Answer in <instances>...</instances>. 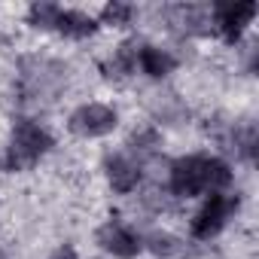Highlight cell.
Returning <instances> with one entry per match:
<instances>
[{
	"instance_id": "cell-13",
	"label": "cell",
	"mask_w": 259,
	"mask_h": 259,
	"mask_svg": "<svg viewBox=\"0 0 259 259\" xmlns=\"http://www.w3.org/2000/svg\"><path fill=\"white\" fill-rule=\"evenodd\" d=\"M128 147H132V153H138V159H153L162 150V132L147 125V128H141V132H135L128 138Z\"/></svg>"
},
{
	"instance_id": "cell-12",
	"label": "cell",
	"mask_w": 259,
	"mask_h": 259,
	"mask_svg": "<svg viewBox=\"0 0 259 259\" xmlns=\"http://www.w3.org/2000/svg\"><path fill=\"white\" fill-rule=\"evenodd\" d=\"M229 183H232V168L217 156H204V192H226Z\"/></svg>"
},
{
	"instance_id": "cell-1",
	"label": "cell",
	"mask_w": 259,
	"mask_h": 259,
	"mask_svg": "<svg viewBox=\"0 0 259 259\" xmlns=\"http://www.w3.org/2000/svg\"><path fill=\"white\" fill-rule=\"evenodd\" d=\"M55 147L52 135L34 119H16L13 125V138L4 156V168L7 171H28L40 162V156H46Z\"/></svg>"
},
{
	"instance_id": "cell-6",
	"label": "cell",
	"mask_w": 259,
	"mask_h": 259,
	"mask_svg": "<svg viewBox=\"0 0 259 259\" xmlns=\"http://www.w3.org/2000/svg\"><path fill=\"white\" fill-rule=\"evenodd\" d=\"M256 19V4L253 0H241V4H223L213 10V25L226 37V43H238L244 28Z\"/></svg>"
},
{
	"instance_id": "cell-18",
	"label": "cell",
	"mask_w": 259,
	"mask_h": 259,
	"mask_svg": "<svg viewBox=\"0 0 259 259\" xmlns=\"http://www.w3.org/2000/svg\"><path fill=\"white\" fill-rule=\"evenodd\" d=\"M49 259H79V256H76V250H73L70 244H64V247H58Z\"/></svg>"
},
{
	"instance_id": "cell-14",
	"label": "cell",
	"mask_w": 259,
	"mask_h": 259,
	"mask_svg": "<svg viewBox=\"0 0 259 259\" xmlns=\"http://www.w3.org/2000/svg\"><path fill=\"white\" fill-rule=\"evenodd\" d=\"M147 247H150V253L153 256H162V259H171V256H180L183 253V241L177 238V235H171V232H150V238L144 241Z\"/></svg>"
},
{
	"instance_id": "cell-7",
	"label": "cell",
	"mask_w": 259,
	"mask_h": 259,
	"mask_svg": "<svg viewBox=\"0 0 259 259\" xmlns=\"http://www.w3.org/2000/svg\"><path fill=\"white\" fill-rule=\"evenodd\" d=\"M104 171H107V180H110L113 192H119V195L135 192V189H138V183H141V165H138V162H132L128 156H122V153L107 156Z\"/></svg>"
},
{
	"instance_id": "cell-8",
	"label": "cell",
	"mask_w": 259,
	"mask_h": 259,
	"mask_svg": "<svg viewBox=\"0 0 259 259\" xmlns=\"http://www.w3.org/2000/svg\"><path fill=\"white\" fill-rule=\"evenodd\" d=\"M171 25H177L180 31L186 34H207L213 25V13L207 7H195V4H180V7H171Z\"/></svg>"
},
{
	"instance_id": "cell-17",
	"label": "cell",
	"mask_w": 259,
	"mask_h": 259,
	"mask_svg": "<svg viewBox=\"0 0 259 259\" xmlns=\"http://www.w3.org/2000/svg\"><path fill=\"white\" fill-rule=\"evenodd\" d=\"M153 113L162 119H177L180 113H183V107H180V101L174 98V95H165V101H153Z\"/></svg>"
},
{
	"instance_id": "cell-2",
	"label": "cell",
	"mask_w": 259,
	"mask_h": 259,
	"mask_svg": "<svg viewBox=\"0 0 259 259\" xmlns=\"http://www.w3.org/2000/svg\"><path fill=\"white\" fill-rule=\"evenodd\" d=\"M235 210H238V198H232V195H226V192H210V198H207V201L201 204V210L192 217V226H189L192 238L210 241L213 235L223 232L226 220H229Z\"/></svg>"
},
{
	"instance_id": "cell-4",
	"label": "cell",
	"mask_w": 259,
	"mask_h": 259,
	"mask_svg": "<svg viewBox=\"0 0 259 259\" xmlns=\"http://www.w3.org/2000/svg\"><path fill=\"white\" fill-rule=\"evenodd\" d=\"M168 192L174 198H195L204 192V156H183L168 168Z\"/></svg>"
},
{
	"instance_id": "cell-10",
	"label": "cell",
	"mask_w": 259,
	"mask_h": 259,
	"mask_svg": "<svg viewBox=\"0 0 259 259\" xmlns=\"http://www.w3.org/2000/svg\"><path fill=\"white\" fill-rule=\"evenodd\" d=\"M138 64H141V70H144L147 76L165 79V76L177 67V58H174L171 52L159 49V46H141V49H138Z\"/></svg>"
},
{
	"instance_id": "cell-9",
	"label": "cell",
	"mask_w": 259,
	"mask_h": 259,
	"mask_svg": "<svg viewBox=\"0 0 259 259\" xmlns=\"http://www.w3.org/2000/svg\"><path fill=\"white\" fill-rule=\"evenodd\" d=\"M55 31H61L70 40H85V37H92L98 31V22L82 10H61L58 22H55Z\"/></svg>"
},
{
	"instance_id": "cell-3",
	"label": "cell",
	"mask_w": 259,
	"mask_h": 259,
	"mask_svg": "<svg viewBox=\"0 0 259 259\" xmlns=\"http://www.w3.org/2000/svg\"><path fill=\"white\" fill-rule=\"evenodd\" d=\"M116 122H119V116H116V110L110 104L92 101V104H82V107H76L70 113L67 128L76 138H104L116 128Z\"/></svg>"
},
{
	"instance_id": "cell-16",
	"label": "cell",
	"mask_w": 259,
	"mask_h": 259,
	"mask_svg": "<svg viewBox=\"0 0 259 259\" xmlns=\"http://www.w3.org/2000/svg\"><path fill=\"white\" fill-rule=\"evenodd\" d=\"M132 19H135V7L125 4V0H110V4L101 10V22L104 25H113V28L132 25Z\"/></svg>"
},
{
	"instance_id": "cell-11",
	"label": "cell",
	"mask_w": 259,
	"mask_h": 259,
	"mask_svg": "<svg viewBox=\"0 0 259 259\" xmlns=\"http://www.w3.org/2000/svg\"><path fill=\"white\" fill-rule=\"evenodd\" d=\"M135 67H138V43H122L110 55V61L101 64L107 79H125L128 73H135Z\"/></svg>"
},
{
	"instance_id": "cell-5",
	"label": "cell",
	"mask_w": 259,
	"mask_h": 259,
	"mask_svg": "<svg viewBox=\"0 0 259 259\" xmlns=\"http://www.w3.org/2000/svg\"><path fill=\"white\" fill-rule=\"evenodd\" d=\"M95 241H98L101 250L113 253L116 259H135V256L141 253V247H144V241L138 238V232H132L128 226H122V223H116V220L104 223V226L95 232Z\"/></svg>"
},
{
	"instance_id": "cell-15",
	"label": "cell",
	"mask_w": 259,
	"mask_h": 259,
	"mask_svg": "<svg viewBox=\"0 0 259 259\" xmlns=\"http://www.w3.org/2000/svg\"><path fill=\"white\" fill-rule=\"evenodd\" d=\"M58 13H61L58 4H46V0H37V4H31V10H28V25L37 28V31H52L55 22H58Z\"/></svg>"
}]
</instances>
